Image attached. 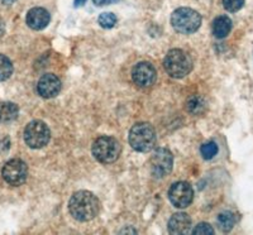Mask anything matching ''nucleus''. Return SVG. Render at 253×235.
Segmentation results:
<instances>
[{"label":"nucleus","mask_w":253,"mask_h":235,"mask_svg":"<svg viewBox=\"0 0 253 235\" xmlns=\"http://www.w3.org/2000/svg\"><path fill=\"white\" fill-rule=\"evenodd\" d=\"M19 114L17 104L4 101L0 103V123H10L15 120Z\"/></svg>","instance_id":"nucleus-15"},{"label":"nucleus","mask_w":253,"mask_h":235,"mask_svg":"<svg viewBox=\"0 0 253 235\" xmlns=\"http://www.w3.org/2000/svg\"><path fill=\"white\" fill-rule=\"evenodd\" d=\"M164 67L171 78H182L193 70V60L182 49H171L165 57Z\"/></svg>","instance_id":"nucleus-2"},{"label":"nucleus","mask_w":253,"mask_h":235,"mask_svg":"<svg viewBox=\"0 0 253 235\" xmlns=\"http://www.w3.org/2000/svg\"><path fill=\"white\" fill-rule=\"evenodd\" d=\"M51 139V130L44 121L33 120L24 129V141L31 148L40 149L47 146Z\"/></svg>","instance_id":"nucleus-6"},{"label":"nucleus","mask_w":253,"mask_h":235,"mask_svg":"<svg viewBox=\"0 0 253 235\" xmlns=\"http://www.w3.org/2000/svg\"><path fill=\"white\" fill-rule=\"evenodd\" d=\"M132 78L137 86L146 89V87H151L156 82L157 72L152 63L139 62L133 69Z\"/></svg>","instance_id":"nucleus-10"},{"label":"nucleus","mask_w":253,"mask_h":235,"mask_svg":"<svg viewBox=\"0 0 253 235\" xmlns=\"http://www.w3.org/2000/svg\"><path fill=\"white\" fill-rule=\"evenodd\" d=\"M223 5L225 10L230 13H236L241 10L245 5V0H223Z\"/></svg>","instance_id":"nucleus-21"},{"label":"nucleus","mask_w":253,"mask_h":235,"mask_svg":"<svg viewBox=\"0 0 253 235\" xmlns=\"http://www.w3.org/2000/svg\"><path fill=\"white\" fill-rule=\"evenodd\" d=\"M117 1H118V0H92V3L98 6L109 5V4H114L117 3Z\"/></svg>","instance_id":"nucleus-23"},{"label":"nucleus","mask_w":253,"mask_h":235,"mask_svg":"<svg viewBox=\"0 0 253 235\" xmlns=\"http://www.w3.org/2000/svg\"><path fill=\"white\" fill-rule=\"evenodd\" d=\"M190 228H191V219L185 212H177V214L171 216L170 221H169V232H170V234H189Z\"/></svg>","instance_id":"nucleus-13"},{"label":"nucleus","mask_w":253,"mask_h":235,"mask_svg":"<svg viewBox=\"0 0 253 235\" xmlns=\"http://www.w3.org/2000/svg\"><path fill=\"white\" fill-rule=\"evenodd\" d=\"M13 74V63L6 56L0 55V81L8 80Z\"/></svg>","instance_id":"nucleus-18"},{"label":"nucleus","mask_w":253,"mask_h":235,"mask_svg":"<svg viewBox=\"0 0 253 235\" xmlns=\"http://www.w3.org/2000/svg\"><path fill=\"white\" fill-rule=\"evenodd\" d=\"M129 144L137 152L147 153L155 148L156 132L148 123H138L129 132Z\"/></svg>","instance_id":"nucleus-3"},{"label":"nucleus","mask_w":253,"mask_h":235,"mask_svg":"<svg viewBox=\"0 0 253 235\" xmlns=\"http://www.w3.org/2000/svg\"><path fill=\"white\" fill-rule=\"evenodd\" d=\"M27 24L29 28L35 29V31H42L48 26L51 15L43 8H33L31 9L27 14Z\"/></svg>","instance_id":"nucleus-12"},{"label":"nucleus","mask_w":253,"mask_h":235,"mask_svg":"<svg viewBox=\"0 0 253 235\" xmlns=\"http://www.w3.org/2000/svg\"><path fill=\"white\" fill-rule=\"evenodd\" d=\"M121 144L113 137H100L92 144V156L100 163H113L121 156Z\"/></svg>","instance_id":"nucleus-5"},{"label":"nucleus","mask_w":253,"mask_h":235,"mask_svg":"<svg viewBox=\"0 0 253 235\" xmlns=\"http://www.w3.org/2000/svg\"><path fill=\"white\" fill-rule=\"evenodd\" d=\"M214 229L211 228V225L208 223H200L199 225H196L195 229L193 230V234L196 235H213Z\"/></svg>","instance_id":"nucleus-22"},{"label":"nucleus","mask_w":253,"mask_h":235,"mask_svg":"<svg viewBox=\"0 0 253 235\" xmlns=\"http://www.w3.org/2000/svg\"><path fill=\"white\" fill-rule=\"evenodd\" d=\"M37 91L44 99L55 98L61 91L60 78L53 74L43 75L37 83Z\"/></svg>","instance_id":"nucleus-11"},{"label":"nucleus","mask_w":253,"mask_h":235,"mask_svg":"<svg viewBox=\"0 0 253 235\" xmlns=\"http://www.w3.org/2000/svg\"><path fill=\"white\" fill-rule=\"evenodd\" d=\"M200 152H202L204 159H211L218 153V144L215 142H208V143L203 144Z\"/></svg>","instance_id":"nucleus-19"},{"label":"nucleus","mask_w":253,"mask_h":235,"mask_svg":"<svg viewBox=\"0 0 253 235\" xmlns=\"http://www.w3.org/2000/svg\"><path fill=\"white\" fill-rule=\"evenodd\" d=\"M1 176L6 184L12 185V186H20L26 182L27 176H28V168L22 159H10L4 164Z\"/></svg>","instance_id":"nucleus-8"},{"label":"nucleus","mask_w":253,"mask_h":235,"mask_svg":"<svg viewBox=\"0 0 253 235\" xmlns=\"http://www.w3.org/2000/svg\"><path fill=\"white\" fill-rule=\"evenodd\" d=\"M169 197L173 206L178 207V209H185L193 202L194 190L190 184L180 181L171 186L170 191H169Z\"/></svg>","instance_id":"nucleus-9"},{"label":"nucleus","mask_w":253,"mask_h":235,"mask_svg":"<svg viewBox=\"0 0 253 235\" xmlns=\"http://www.w3.org/2000/svg\"><path fill=\"white\" fill-rule=\"evenodd\" d=\"M98 22L103 28L110 29L117 24V17L113 13H101Z\"/></svg>","instance_id":"nucleus-20"},{"label":"nucleus","mask_w":253,"mask_h":235,"mask_svg":"<svg viewBox=\"0 0 253 235\" xmlns=\"http://www.w3.org/2000/svg\"><path fill=\"white\" fill-rule=\"evenodd\" d=\"M69 210L76 220L89 221L100 211V201L90 191H78L70 198Z\"/></svg>","instance_id":"nucleus-1"},{"label":"nucleus","mask_w":253,"mask_h":235,"mask_svg":"<svg viewBox=\"0 0 253 235\" xmlns=\"http://www.w3.org/2000/svg\"><path fill=\"white\" fill-rule=\"evenodd\" d=\"M187 110H189L191 114L194 115H200L205 112L207 109V103H205L204 99L199 95H193L190 96L189 100H187Z\"/></svg>","instance_id":"nucleus-16"},{"label":"nucleus","mask_w":253,"mask_h":235,"mask_svg":"<svg viewBox=\"0 0 253 235\" xmlns=\"http://www.w3.org/2000/svg\"><path fill=\"white\" fill-rule=\"evenodd\" d=\"M216 223H218V227L221 232H230L233 229L234 224H236V216H234L233 212L224 211L219 214Z\"/></svg>","instance_id":"nucleus-17"},{"label":"nucleus","mask_w":253,"mask_h":235,"mask_svg":"<svg viewBox=\"0 0 253 235\" xmlns=\"http://www.w3.org/2000/svg\"><path fill=\"white\" fill-rule=\"evenodd\" d=\"M85 3H86V0H75V1H74V5L78 8V6H81L83 4H85Z\"/></svg>","instance_id":"nucleus-24"},{"label":"nucleus","mask_w":253,"mask_h":235,"mask_svg":"<svg viewBox=\"0 0 253 235\" xmlns=\"http://www.w3.org/2000/svg\"><path fill=\"white\" fill-rule=\"evenodd\" d=\"M232 31V20L227 15H220L213 22V35L219 39L227 37Z\"/></svg>","instance_id":"nucleus-14"},{"label":"nucleus","mask_w":253,"mask_h":235,"mask_svg":"<svg viewBox=\"0 0 253 235\" xmlns=\"http://www.w3.org/2000/svg\"><path fill=\"white\" fill-rule=\"evenodd\" d=\"M171 24L176 32L191 35L202 26V15L190 8H178L171 15Z\"/></svg>","instance_id":"nucleus-4"},{"label":"nucleus","mask_w":253,"mask_h":235,"mask_svg":"<svg viewBox=\"0 0 253 235\" xmlns=\"http://www.w3.org/2000/svg\"><path fill=\"white\" fill-rule=\"evenodd\" d=\"M1 3L5 4V5H12L13 3H15V0H1Z\"/></svg>","instance_id":"nucleus-25"},{"label":"nucleus","mask_w":253,"mask_h":235,"mask_svg":"<svg viewBox=\"0 0 253 235\" xmlns=\"http://www.w3.org/2000/svg\"><path fill=\"white\" fill-rule=\"evenodd\" d=\"M173 166V157L172 153L166 148L156 149L153 156L150 159L151 173L153 177L162 178L166 177L171 172Z\"/></svg>","instance_id":"nucleus-7"}]
</instances>
